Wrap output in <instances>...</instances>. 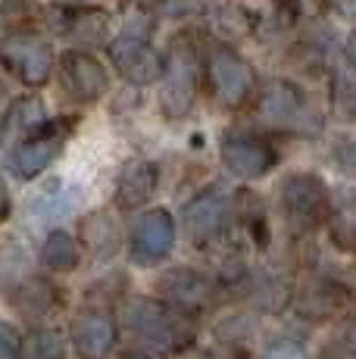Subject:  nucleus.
<instances>
[{
	"instance_id": "obj_1",
	"label": "nucleus",
	"mask_w": 356,
	"mask_h": 359,
	"mask_svg": "<svg viewBox=\"0 0 356 359\" xmlns=\"http://www.w3.org/2000/svg\"><path fill=\"white\" fill-rule=\"evenodd\" d=\"M191 316L182 313L172 303L153 300V297H132L122 303V325L128 334L147 350H160V353H182L188 341L194 337L191 328Z\"/></svg>"
},
{
	"instance_id": "obj_2",
	"label": "nucleus",
	"mask_w": 356,
	"mask_h": 359,
	"mask_svg": "<svg viewBox=\"0 0 356 359\" xmlns=\"http://www.w3.org/2000/svg\"><path fill=\"white\" fill-rule=\"evenodd\" d=\"M153 16L150 13H132L122 22L119 34L109 44V57H113L119 75L135 88L153 85L163 75V53L153 47Z\"/></svg>"
},
{
	"instance_id": "obj_3",
	"label": "nucleus",
	"mask_w": 356,
	"mask_h": 359,
	"mask_svg": "<svg viewBox=\"0 0 356 359\" xmlns=\"http://www.w3.org/2000/svg\"><path fill=\"white\" fill-rule=\"evenodd\" d=\"M197 79H200V57L191 41V34H175L163 53L160 75V107L169 119H184L194 107Z\"/></svg>"
},
{
	"instance_id": "obj_4",
	"label": "nucleus",
	"mask_w": 356,
	"mask_h": 359,
	"mask_svg": "<svg viewBox=\"0 0 356 359\" xmlns=\"http://www.w3.org/2000/svg\"><path fill=\"white\" fill-rule=\"evenodd\" d=\"M256 116L266 128L285 131V135H316L322 126L306 91L287 79H275L263 88L256 103Z\"/></svg>"
},
{
	"instance_id": "obj_5",
	"label": "nucleus",
	"mask_w": 356,
	"mask_h": 359,
	"mask_svg": "<svg viewBox=\"0 0 356 359\" xmlns=\"http://www.w3.org/2000/svg\"><path fill=\"white\" fill-rule=\"evenodd\" d=\"M0 66L25 88H44L57 66L50 41L38 32L13 29L0 38Z\"/></svg>"
},
{
	"instance_id": "obj_6",
	"label": "nucleus",
	"mask_w": 356,
	"mask_h": 359,
	"mask_svg": "<svg viewBox=\"0 0 356 359\" xmlns=\"http://www.w3.org/2000/svg\"><path fill=\"white\" fill-rule=\"evenodd\" d=\"M207 79L213 88V97L225 109L247 107L250 97L256 94V69L231 44H213L207 57Z\"/></svg>"
},
{
	"instance_id": "obj_7",
	"label": "nucleus",
	"mask_w": 356,
	"mask_h": 359,
	"mask_svg": "<svg viewBox=\"0 0 356 359\" xmlns=\"http://www.w3.org/2000/svg\"><path fill=\"white\" fill-rule=\"evenodd\" d=\"M278 203L294 231H313L328 219V188L313 172H294L278 188Z\"/></svg>"
},
{
	"instance_id": "obj_8",
	"label": "nucleus",
	"mask_w": 356,
	"mask_h": 359,
	"mask_svg": "<svg viewBox=\"0 0 356 359\" xmlns=\"http://www.w3.org/2000/svg\"><path fill=\"white\" fill-rule=\"evenodd\" d=\"M69 131H72V119H47L38 131H32L29 137H22L19 144H13L10 150V172L19 178V182H32L38 178L41 172L47 169L60 154H63L66 141H69Z\"/></svg>"
},
{
	"instance_id": "obj_9",
	"label": "nucleus",
	"mask_w": 356,
	"mask_h": 359,
	"mask_svg": "<svg viewBox=\"0 0 356 359\" xmlns=\"http://www.w3.org/2000/svg\"><path fill=\"white\" fill-rule=\"evenodd\" d=\"M231 216H235V200L228 197V191L203 188L184 206V229H188L191 244L200 247V250L216 247L225 238V231H228Z\"/></svg>"
},
{
	"instance_id": "obj_10",
	"label": "nucleus",
	"mask_w": 356,
	"mask_h": 359,
	"mask_svg": "<svg viewBox=\"0 0 356 359\" xmlns=\"http://www.w3.org/2000/svg\"><path fill=\"white\" fill-rule=\"evenodd\" d=\"M219 160L231 172V175L244 178V182H253V178L269 175L278 165V150L266 141L263 135L247 128H231L222 135V144H219Z\"/></svg>"
},
{
	"instance_id": "obj_11",
	"label": "nucleus",
	"mask_w": 356,
	"mask_h": 359,
	"mask_svg": "<svg viewBox=\"0 0 356 359\" xmlns=\"http://www.w3.org/2000/svg\"><path fill=\"white\" fill-rule=\"evenodd\" d=\"M47 25L60 38L72 41L78 47L104 44L113 29V19L100 6H75V4H57L47 10Z\"/></svg>"
},
{
	"instance_id": "obj_12",
	"label": "nucleus",
	"mask_w": 356,
	"mask_h": 359,
	"mask_svg": "<svg viewBox=\"0 0 356 359\" xmlns=\"http://www.w3.org/2000/svg\"><path fill=\"white\" fill-rule=\"evenodd\" d=\"M60 85L75 103H97L109 91V72L88 50H66L60 60Z\"/></svg>"
},
{
	"instance_id": "obj_13",
	"label": "nucleus",
	"mask_w": 356,
	"mask_h": 359,
	"mask_svg": "<svg viewBox=\"0 0 356 359\" xmlns=\"http://www.w3.org/2000/svg\"><path fill=\"white\" fill-rule=\"evenodd\" d=\"M175 247V219L169 210H150L132 225V259L138 266H160Z\"/></svg>"
},
{
	"instance_id": "obj_14",
	"label": "nucleus",
	"mask_w": 356,
	"mask_h": 359,
	"mask_svg": "<svg viewBox=\"0 0 356 359\" xmlns=\"http://www.w3.org/2000/svg\"><path fill=\"white\" fill-rule=\"evenodd\" d=\"M160 287H163V294H166V300L188 316L203 313V309H210L216 300V285L210 278H203L200 272H191V269H172V272L160 281Z\"/></svg>"
},
{
	"instance_id": "obj_15",
	"label": "nucleus",
	"mask_w": 356,
	"mask_h": 359,
	"mask_svg": "<svg viewBox=\"0 0 356 359\" xmlns=\"http://www.w3.org/2000/svg\"><path fill=\"white\" fill-rule=\"evenodd\" d=\"M160 188V169L150 160H132L122 165L119 178H116V206L125 212L141 210Z\"/></svg>"
},
{
	"instance_id": "obj_16",
	"label": "nucleus",
	"mask_w": 356,
	"mask_h": 359,
	"mask_svg": "<svg viewBox=\"0 0 356 359\" xmlns=\"http://www.w3.org/2000/svg\"><path fill=\"white\" fill-rule=\"evenodd\" d=\"M69 337L81 359H107L116 347V322L107 313H81L72 322Z\"/></svg>"
},
{
	"instance_id": "obj_17",
	"label": "nucleus",
	"mask_w": 356,
	"mask_h": 359,
	"mask_svg": "<svg viewBox=\"0 0 356 359\" xmlns=\"http://www.w3.org/2000/svg\"><path fill=\"white\" fill-rule=\"evenodd\" d=\"M331 109L338 119H356V34L347 38L331 66Z\"/></svg>"
},
{
	"instance_id": "obj_18",
	"label": "nucleus",
	"mask_w": 356,
	"mask_h": 359,
	"mask_svg": "<svg viewBox=\"0 0 356 359\" xmlns=\"http://www.w3.org/2000/svg\"><path fill=\"white\" fill-rule=\"evenodd\" d=\"M47 122V107L44 100L35 94L13 100L10 109L0 119V144H19L22 137H29L32 131H38Z\"/></svg>"
},
{
	"instance_id": "obj_19",
	"label": "nucleus",
	"mask_w": 356,
	"mask_h": 359,
	"mask_svg": "<svg viewBox=\"0 0 356 359\" xmlns=\"http://www.w3.org/2000/svg\"><path fill=\"white\" fill-rule=\"evenodd\" d=\"M41 262H44L47 272L66 275V272H75V269H78L81 250H78V244H75L72 234L57 229V231L47 234L44 244H41Z\"/></svg>"
},
{
	"instance_id": "obj_20",
	"label": "nucleus",
	"mask_w": 356,
	"mask_h": 359,
	"mask_svg": "<svg viewBox=\"0 0 356 359\" xmlns=\"http://www.w3.org/2000/svg\"><path fill=\"white\" fill-rule=\"evenodd\" d=\"M13 300L25 309L29 316H44L57 306V287L47 285V281H25V285H16V297Z\"/></svg>"
},
{
	"instance_id": "obj_21",
	"label": "nucleus",
	"mask_w": 356,
	"mask_h": 359,
	"mask_svg": "<svg viewBox=\"0 0 356 359\" xmlns=\"http://www.w3.org/2000/svg\"><path fill=\"white\" fill-rule=\"evenodd\" d=\"M85 238H88V247H91L97 257H107L109 250H116V225L109 222V216L104 212H94L91 219L85 222Z\"/></svg>"
},
{
	"instance_id": "obj_22",
	"label": "nucleus",
	"mask_w": 356,
	"mask_h": 359,
	"mask_svg": "<svg viewBox=\"0 0 356 359\" xmlns=\"http://www.w3.org/2000/svg\"><path fill=\"white\" fill-rule=\"evenodd\" d=\"M29 359H63V337L50 328H41L29 341Z\"/></svg>"
},
{
	"instance_id": "obj_23",
	"label": "nucleus",
	"mask_w": 356,
	"mask_h": 359,
	"mask_svg": "<svg viewBox=\"0 0 356 359\" xmlns=\"http://www.w3.org/2000/svg\"><path fill=\"white\" fill-rule=\"evenodd\" d=\"M0 359H22V334L10 322H0Z\"/></svg>"
},
{
	"instance_id": "obj_24",
	"label": "nucleus",
	"mask_w": 356,
	"mask_h": 359,
	"mask_svg": "<svg viewBox=\"0 0 356 359\" xmlns=\"http://www.w3.org/2000/svg\"><path fill=\"white\" fill-rule=\"evenodd\" d=\"M266 359H306V353L291 341H278L266 350Z\"/></svg>"
},
{
	"instance_id": "obj_25",
	"label": "nucleus",
	"mask_w": 356,
	"mask_h": 359,
	"mask_svg": "<svg viewBox=\"0 0 356 359\" xmlns=\"http://www.w3.org/2000/svg\"><path fill=\"white\" fill-rule=\"evenodd\" d=\"M319 359H356V356H353V350H347V347H328V350H322Z\"/></svg>"
},
{
	"instance_id": "obj_26",
	"label": "nucleus",
	"mask_w": 356,
	"mask_h": 359,
	"mask_svg": "<svg viewBox=\"0 0 356 359\" xmlns=\"http://www.w3.org/2000/svg\"><path fill=\"white\" fill-rule=\"evenodd\" d=\"M10 191H6V184H4V178H0V222H4L6 216H10Z\"/></svg>"
},
{
	"instance_id": "obj_27",
	"label": "nucleus",
	"mask_w": 356,
	"mask_h": 359,
	"mask_svg": "<svg viewBox=\"0 0 356 359\" xmlns=\"http://www.w3.org/2000/svg\"><path fill=\"white\" fill-rule=\"evenodd\" d=\"M0 94H4V81H0Z\"/></svg>"
}]
</instances>
